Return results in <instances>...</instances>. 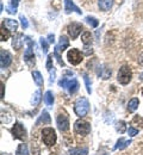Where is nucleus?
Masks as SVG:
<instances>
[{"instance_id":"obj_1","label":"nucleus","mask_w":143,"mask_h":155,"mask_svg":"<svg viewBox=\"0 0 143 155\" xmlns=\"http://www.w3.org/2000/svg\"><path fill=\"white\" fill-rule=\"evenodd\" d=\"M89 111V103L85 97H80L74 103V112L78 117H85Z\"/></svg>"},{"instance_id":"obj_2","label":"nucleus","mask_w":143,"mask_h":155,"mask_svg":"<svg viewBox=\"0 0 143 155\" xmlns=\"http://www.w3.org/2000/svg\"><path fill=\"white\" fill-rule=\"evenodd\" d=\"M59 86L62 88H66L68 90V92L70 94H74L78 90H79V82L76 79H67V78H63L59 81Z\"/></svg>"},{"instance_id":"obj_3","label":"nucleus","mask_w":143,"mask_h":155,"mask_svg":"<svg viewBox=\"0 0 143 155\" xmlns=\"http://www.w3.org/2000/svg\"><path fill=\"white\" fill-rule=\"evenodd\" d=\"M132 79V73L129 66H122L118 71L117 74V80L121 85H128Z\"/></svg>"},{"instance_id":"obj_4","label":"nucleus","mask_w":143,"mask_h":155,"mask_svg":"<svg viewBox=\"0 0 143 155\" xmlns=\"http://www.w3.org/2000/svg\"><path fill=\"white\" fill-rule=\"evenodd\" d=\"M42 138L45 146L51 147L56 142V133L53 128H44L42 130Z\"/></svg>"},{"instance_id":"obj_5","label":"nucleus","mask_w":143,"mask_h":155,"mask_svg":"<svg viewBox=\"0 0 143 155\" xmlns=\"http://www.w3.org/2000/svg\"><path fill=\"white\" fill-rule=\"evenodd\" d=\"M25 41H26L28 47H26L25 53H24V61H25L28 64L34 66V64H35V54H34V49H32L34 42L29 38V37H25Z\"/></svg>"},{"instance_id":"obj_6","label":"nucleus","mask_w":143,"mask_h":155,"mask_svg":"<svg viewBox=\"0 0 143 155\" xmlns=\"http://www.w3.org/2000/svg\"><path fill=\"white\" fill-rule=\"evenodd\" d=\"M74 131L81 136H86L91 133V124L81 119H78L74 123Z\"/></svg>"},{"instance_id":"obj_7","label":"nucleus","mask_w":143,"mask_h":155,"mask_svg":"<svg viewBox=\"0 0 143 155\" xmlns=\"http://www.w3.org/2000/svg\"><path fill=\"white\" fill-rule=\"evenodd\" d=\"M67 58H68V62L73 66H76L79 63H81L82 61V54L81 51L76 48H72L68 50L67 53Z\"/></svg>"},{"instance_id":"obj_8","label":"nucleus","mask_w":143,"mask_h":155,"mask_svg":"<svg viewBox=\"0 0 143 155\" xmlns=\"http://www.w3.org/2000/svg\"><path fill=\"white\" fill-rule=\"evenodd\" d=\"M12 135L15 138L21 140V141H25L26 140V130L24 128V125L21 123H16L12 128Z\"/></svg>"},{"instance_id":"obj_9","label":"nucleus","mask_w":143,"mask_h":155,"mask_svg":"<svg viewBox=\"0 0 143 155\" xmlns=\"http://www.w3.org/2000/svg\"><path fill=\"white\" fill-rule=\"evenodd\" d=\"M82 24L80 23H70L68 26H67V31H68V34H69V36L72 37V39H76L78 38V36L81 34L82 31Z\"/></svg>"},{"instance_id":"obj_10","label":"nucleus","mask_w":143,"mask_h":155,"mask_svg":"<svg viewBox=\"0 0 143 155\" xmlns=\"http://www.w3.org/2000/svg\"><path fill=\"white\" fill-rule=\"evenodd\" d=\"M56 123H57V128L61 133H64L69 129V119L67 114H59V116L56 118Z\"/></svg>"},{"instance_id":"obj_11","label":"nucleus","mask_w":143,"mask_h":155,"mask_svg":"<svg viewBox=\"0 0 143 155\" xmlns=\"http://www.w3.org/2000/svg\"><path fill=\"white\" fill-rule=\"evenodd\" d=\"M11 63H12V55L7 50L1 49L0 50V66H1V68H6Z\"/></svg>"},{"instance_id":"obj_12","label":"nucleus","mask_w":143,"mask_h":155,"mask_svg":"<svg viewBox=\"0 0 143 155\" xmlns=\"http://www.w3.org/2000/svg\"><path fill=\"white\" fill-rule=\"evenodd\" d=\"M72 11H75L78 15H81L82 11L72 1V0H64V12L66 13H70Z\"/></svg>"},{"instance_id":"obj_13","label":"nucleus","mask_w":143,"mask_h":155,"mask_svg":"<svg viewBox=\"0 0 143 155\" xmlns=\"http://www.w3.org/2000/svg\"><path fill=\"white\" fill-rule=\"evenodd\" d=\"M111 68H109L107 66H105V64H102V66H99L98 67V69H97V74H98V77H100L102 79L104 80H106V79H109V78L111 77Z\"/></svg>"},{"instance_id":"obj_14","label":"nucleus","mask_w":143,"mask_h":155,"mask_svg":"<svg viewBox=\"0 0 143 155\" xmlns=\"http://www.w3.org/2000/svg\"><path fill=\"white\" fill-rule=\"evenodd\" d=\"M23 44H24V36L21 34H16L12 38V47L16 50H19V49H21Z\"/></svg>"},{"instance_id":"obj_15","label":"nucleus","mask_w":143,"mask_h":155,"mask_svg":"<svg viewBox=\"0 0 143 155\" xmlns=\"http://www.w3.org/2000/svg\"><path fill=\"white\" fill-rule=\"evenodd\" d=\"M2 25H4L7 30H10V31H16V30L18 29V21L13 19H8V18L2 19Z\"/></svg>"},{"instance_id":"obj_16","label":"nucleus","mask_w":143,"mask_h":155,"mask_svg":"<svg viewBox=\"0 0 143 155\" xmlns=\"http://www.w3.org/2000/svg\"><path fill=\"white\" fill-rule=\"evenodd\" d=\"M115 0H98V6L102 11H110L113 6Z\"/></svg>"},{"instance_id":"obj_17","label":"nucleus","mask_w":143,"mask_h":155,"mask_svg":"<svg viewBox=\"0 0 143 155\" xmlns=\"http://www.w3.org/2000/svg\"><path fill=\"white\" fill-rule=\"evenodd\" d=\"M69 47V39L67 38L66 36H61L60 41H59V45H56L55 48H57L60 51H63L64 49H67Z\"/></svg>"},{"instance_id":"obj_18","label":"nucleus","mask_w":143,"mask_h":155,"mask_svg":"<svg viewBox=\"0 0 143 155\" xmlns=\"http://www.w3.org/2000/svg\"><path fill=\"white\" fill-rule=\"evenodd\" d=\"M138 105H140V100H138L137 98H132V99L129 100V103H128V111H129V112H135V111L137 110Z\"/></svg>"},{"instance_id":"obj_19","label":"nucleus","mask_w":143,"mask_h":155,"mask_svg":"<svg viewBox=\"0 0 143 155\" xmlns=\"http://www.w3.org/2000/svg\"><path fill=\"white\" fill-rule=\"evenodd\" d=\"M50 122H51V118L49 116V114L47 111H43L41 114V116H40V119L36 123V125H40L41 123H43V124H50Z\"/></svg>"},{"instance_id":"obj_20","label":"nucleus","mask_w":143,"mask_h":155,"mask_svg":"<svg viewBox=\"0 0 143 155\" xmlns=\"http://www.w3.org/2000/svg\"><path fill=\"white\" fill-rule=\"evenodd\" d=\"M131 143V141L130 140H124V138H119L118 141H117V144L115 146V149H119V150H122V149H125L129 144Z\"/></svg>"},{"instance_id":"obj_21","label":"nucleus","mask_w":143,"mask_h":155,"mask_svg":"<svg viewBox=\"0 0 143 155\" xmlns=\"http://www.w3.org/2000/svg\"><path fill=\"white\" fill-rule=\"evenodd\" d=\"M81 41L85 45H91L92 44V35L89 31H85L81 36Z\"/></svg>"},{"instance_id":"obj_22","label":"nucleus","mask_w":143,"mask_h":155,"mask_svg":"<svg viewBox=\"0 0 143 155\" xmlns=\"http://www.w3.org/2000/svg\"><path fill=\"white\" fill-rule=\"evenodd\" d=\"M44 103L48 105V106H51L53 104H54V96H53V92L51 91H47L45 92V94H44Z\"/></svg>"},{"instance_id":"obj_23","label":"nucleus","mask_w":143,"mask_h":155,"mask_svg":"<svg viewBox=\"0 0 143 155\" xmlns=\"http://www.w3.org/2000/svg\"><path fill=\"white\" fill-rule=\"evenodd\" d=\"M88 149L87 148H73L69 150V155H87Z\"/></svg>"},{"instance_id":"obj_24","label":"nucleus","mask_w":143,"mask_h":155,"mask_svg":"<svg viewBox=\"0 0 143 155\" xmlns=\"http://www.w3.org/2000/svg\"><path fill=\"white\" fill-rule=\"evenodd\" d=\"M32 78H34V81L36 82L37 86H42L43 85V78H42L41 73L38 71H34L32 72Z\"/></svg>"},{"instance_id":"obj_25","label":"nucleus","mask_w":143,"mask_h":155,"mask_svg":"<svg viewBox=\"0 0 143 155\" xmlns=\"http://www.w3.org/2000/svg\"><path fill=\"white\" fill-rule=\"evenodd\" d=\"M16 155H29V149H28V146L25 143H21L18 146L17 148V152H16Z\"/></svg>"},{"instance_id":"obj_26","label":"nucleus","mask_w":143,"mask_h":155,"mask_svg":"<svg viewBox=\"0 0 143 155\" xmlns=\"http://www.w3.org/2000/svg\"><path fill=\"white\" fill-rule=\"evenodd\" d=\"M10 37V30H7L4 25L1 26V30H0V38L2 42H5V41H7V38Z\"/></svg>"},{"instance_id":"obj_27","label":"nucleus","mask_w":143,"mask_h":155,"mask_svg":"<svg viewBox=\"0 0 143 155\" xmlns=\"http://www.w3.org/2000/svg\"><path fill=\"white\" fill-rule=\"evenodd\" d=\"M131 125H135V127H138L140 129L143 128V118L141 116H135L134 119L131 120Z\"/></svg>"},{"instance_id":"obj_28","label":"nucleus","mask_w":143,"mask_h":155,"mask_svg":"<svg viewBox=\"0 0 143 155\" xmlns=\"http://www.w3.org/2000/svg\"><path fill=\"white\" fill-rule=\"evenodd\" d=\"M40 100H41V91L38 90V91H36V92L34 93L32 99H31V104H32L34 106H36V105H38Z\"/></svg>"},{"instance_id":"obj_29","label":"nucleus","mask_w":143,"mask_h":155,"mask_svg":"<svg viewBox=\"0 0 143 155\" xmlns=\"http://www.w3.org/2000/svg\"><path fill=\"white\" fill-rule=\"evenodd\" d=\"M85 20H86V23H88L92 28H97L98 26V24H99V21L96 19L94 17H91V16H88V17H86L85 18Z\"/></svg>"},{"instance_id":"obj_30","label":"nucleus","mask_w":143,"mask_h":155,"mask_svg":"<svg viewBox=\"0 0 143 155\" xmlns=\"http://www.w3.org/2000/svg\"><path fill=\"white\" fill-rule=\"evenodd\" d=\"M116 129H117V131H119L121 134L125 133V131H126V124H125V122H123V120L118 122L117 125H116Z\"/></svg>"},{"instance_id":"obj_31","label":"nucleus","mask_w":143,"mask_h":155,"mask_svg":"<svg viewBox=\"0 0 143 155\" xmlns=\"http://www.w3.org/2000/svg\"><path fill=\"white\" fill-rule=\"evenodd\" d=\"M40 43H41V47H42V50H43V53H44V54H45V53H48V49H49V44H48V42L45 41V38L41 37V39H40Z\"/></svg>"},{"instance_id":"obj_32","label":"nucleus","mask_w":143,"mask_h":155,"mask_svg":"<svg viewBox=\"0 0 143 155\" xmlns=\"http://www.w3.org/2000/svg\"><path fill=\"white\" fill-rule=\"evenodd\" d=\"M53 58H54V55L50 54V55H48V58H47V69L49 72H51V69L54 68L53 67Z\"/></svg>"},{"instance_id":"obj_33","label":"nucleus","mask_w":143,"mask_h":155,"mask_svg":"<svg viewBox=\"0 0 143 155\" xmlns=\"http://www.w3.org/2000/svg\"><path fill=\"white\" fill-rule=\"evenodd\" d=\"M83 80H85V84H86V90L88 93L92 92V88H91V82H89V78L87 74H83Z\"/></svg>"},{"instance_id":"obj_34","label":"nucleus","mask_w":143,"mask_h":155,"mask_svg":"<svg viewBox=\"0 0 143 155\" xmlns=\"http://www.w3.org/2000/svg\"><path fill=\"white\" fill-rule=\"evenodd\" d=\"M54 56L57 58V62L61 64V66H64V62L62 61L61 58V55H60V50L57 49V48H55V51H54Z\"/></svg>"},{"instance_id":"obj_35","label":"nucleus","mask_w":143,"mask_h":155,"mask_svg":"<svg viewBox=\"0 0 143 155\" xmlns=\"http://www.w3.org/2000/svg\"><path fill=\"white\" fill-rule=\"evenodd\" d=\"M128 133H129V135L131 136V137H134V136H136L138 134V129H135L134 127H129Z\"/></svg>"},{"instance_id":"obj_36","label":"nucleus","mask_w":143,"mask_h":155,"mask_svg":"<svg viewBox=\"0 0 143 155\" xmlns=\"http://www.w3.org/2000/svg\"><path fill=\"white\" fill-rule=\"evenodd\" d=\"M7 12H8L10 15H16V13H17V7L13 6V5H8V6H7Z\"/></svg>"},{"instance_id":"obj_37","label":"nucleus","mask_w":143,"mask_h":155,"mask_svg":"<svg viewBox=\"0 0 143 155\" xmlns=\"http://www.w3.org/2000/svg\"><path fill=\"white\" fill-rule=\"evenodd\" d=\"M19 19H21V26H23V29H28L29 23H28L26 18H25L24 16H21V17H19Z\"/></svg>"},{"instance_id":"obj_38","label":"nucleus","mask_w":143,"mask_h":155,"mask_svg":"<svg viewBox=\"0 0 143 155\" xmlns=\"http://www.w3.org/2000/svg\"><path fill=\"white\" fill-rule=\"evenodd\" d=\"M83 53H85V55H91V54L93 53V50H92V48H88L87 45H85V48H83Z\"/></svg>"},{"instance_id":"obj_39","label":"nucleus","mask_w":143,"mask_h":155,"mask_svg":"<svg viewBox=\"0 0 143 155\" xmlns=\"http://www.w3.org/2000/svg\"><path fill=\"white\" fill-rule=\"evenodd\" d=\"M48 42H49V43H54V42H55V36H54V34H50V35L48 36Z\"/></svg>"},{"instance_id":"obj_40","label":"nucleus","mask_w":143,"mask_h":155,"mask_svg":"<svg viewBox=\"0 0 143 155\" xmlns=\"http://www.w3.org/2000/svg\"><path fill=\"white\" fill-rule=\"evenodd\" d=\"M138 63L143 66V53L141 54V55H140V56H138Z\"/></svg>"},{"instance_id":"obj_41","label":"nucleus","mask_w":143,"mask_h":155,"mask_svg":"<svg viewBox=\"0 0 143 155\" xmlns=\"http://www.w3.org/2000/svg\"><path fill=\"white\" fill-rule=\"evenodd\" d=\"M11 1H12V5L16 6V7H17V5L19 4V0H11Z\"/></svg>"},{"instance_id":"obj_42","label":"nucleus","mask_w":143,"mask_h":155,"mask_svg":"<svg viewBox=\"0 0 143 155\" xmlns=\"http://www.w3.org/2000/svg\"><path fill=\"white\" fill-rule=\"evenodd\" d=\"M1 98H4V84H1Z\"/></svg>"},{"instance_id":"obj_43","label":"nucleus","mask_w":143,"mask_h":155,"mask_svg":"<svg viewBox=\"0 0 143 155\" xmlns=\"http://www.w3.org/2000/svg\"><path fill=\"white\" fill-rule=\"evenodd\" d=\"M141 79H142V80H143V73H142V74H141Z\"/></svg>"},{"instance_id":"obj_44","label":"nucleus","mask_w":143,"mask_h":155,"mask_svg":"<svg viewBox=\"0 0 143 155\" xmlns=\"http://www.w3.org/2000/svg\"><path fill=\"white\" fill-rule=\"evenodd\" d=\"M100 155H109V154H106V153H105V154H100Z\"/></svg>"},{"instance_id":"obj_45","label":"nucleus","mask_w":143,"mask_h":155,"mask_svg":"<svg viewBox=\"0 0 143 155\" xmlns=\"http://www.w3.org/2000/svg\"><path fill=\"white\" fill-rule=\"evenodd\" d=\"M142 94H143V91H142Z\"/></svg>"}]
</instances>
